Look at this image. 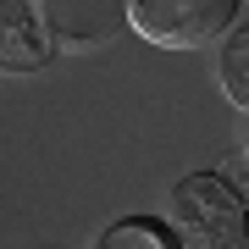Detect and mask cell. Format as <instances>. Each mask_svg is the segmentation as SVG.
Returning a JSON list of instances; mask_svg holds the SVG:
<instances>
[{"instance_id":"7","label":"cell","mask_w":249,"mask_h":249,"mask_svg":"<svg viewBox=\"0 0 249 249\" xmlns=\"http://www.w3.org/2000/svg\"><path fill=\"white\" fill-rule=\"evenodd\" d=\"M238 166L249 172V111H244V122H238Z\"/></svg>"},{"instance_id":"5","label":"cell","mask_w":249,"mask_h":249,"mask_svg":"<svg viewBox=\"0 0 249 249\" xmlns=\"http://www.w3.org/2000/svg\"><path fill=\"white\" fill-rule=\"evenodd\" d=\"M216 83L238 111H249V22H232L216 45Z\"/></svg>"},{"instance_id":"3","label":"cell","mask_w":249,"mask_h":249,"mask_svg":"<svg viewBox=\"0 0 249 249\" xmlns=\"http://www.w3.org/2000/svg\"><path fill=\"white\" fill-rule=\"evenodd\" d=\"M34 11L61 55H89L127 28V0H34Z\"/></svg>"},{"instance_id":"8","label":"cell","mask_w":249,"mask_h":249,"mask_svg":"<svg viewBox=\"0 0 249 249\" xmlns=\"http://www.w3.org/2000/svg\"><path fill=\"white\" fill-rule=\"evenodd\" d=\"M227 178H232V183H238V194H244V205H249V172L238 166V160H232V172H227Z\"/></svg>"},{"instance_id":"4","label":"cell","mask_w":249,"mask_h":249,"mask_svg":"<svg viewBox=\"0 0 249 249\" xmlns=\"http://www.w3.org/2000/svg\"><path fill=\"white\" fill-rule=\"evenodd\" d=\"M50 55H55V45L39 22L34 0H0V72L28 78V72H45Z\"/></svg>"},{"instance_id":"1","label":"cell","mask_w":249,"mask_h":249,"mask_svg":"<svg viewBox=\"0 0 249 249\" xmlns=\"http://www.w3.org/2000/svg\"><path fill=\"white\" fill-rule=\"evenodd\" d=\"M160 222L183 249H244L249 244V205L227 172H188L172 183Z\"/></svg>"},{"instance_id":"6","label":"cell","mask_w":249,"mask_h":249,"mask_svg":"<svg viewBox=\"0 0 249 249\" xmlns=\"http://www.w3.org/2000/svg\"><path fill=\"white\" fill-rule=\"evenodd\" d=\"M94 249H183L160 216H116L94 238Z\"/></svg>"},{"instance_id":"2","label":"cell","mask_w":249,"mask_h":249,"mask_svg":"<svg viewBox=\"0 0 249 249\" xmlns=\"http://www.w3.org/2000/svg\"><path fill=\"white\" fill-rule=\"evenodd\" d=\"M244 0H127V28L160 50L222 45Z\"/></svg>"}]
</instances>
